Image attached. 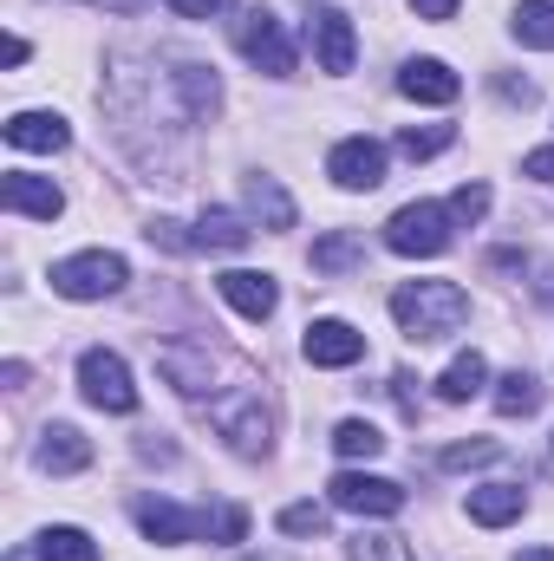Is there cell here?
Instances as JSON below:
<instances>
[{
	"label": "cell",
	"mask_w": 554,
	"mask_h": 561,
	"mask_svg": "<svg viewBox=\"0 0 554 561\" xmlns=\"http://www.w3.org/2000/svg\"><path fill=\"white\" fill-rule=\"evenodd\" d=\"M138 529L150 542H196V536L209 529V516H196V510H183V503H170V496H143Z\"/></svg>",
	"instance_id": "obj_11"
},
{
	"label": "cell",
	"mask_w": 554,
	"mask_h": 561,
	"mask_svg": "<svg viewBox=\"0 0 554 561\" xmlns=\"http://www.w3.org/2000/svg\"><path fill=\"white\" fill-rule=\"evenodd\" d=\"M0 203H7L13 216H39V222H53V216L66 209L59 183H46V176H33V170H7V183H0Z\"/></svg>",
	"instance_id": "obj_12"
},
{
	"label": "cell",
	"mask_w": 554,
	"mask_h": 561,
	"mask_svg": "<svg viewBox=\"0 0 554 561\" xmlns=\"http://www.w3.org/2000/svg\"><path fill=\"white\" fill-rule=\"evenodd\" d=\"M516 516H522V483H483V490H470V523L503 529Z\"/></svg>",
	"instance_id": "obj_16"
},
{
	"label": "cell",
	"mask_w": 554,
	"mask_h": 561,
	"mask_svg": "<svg viewBox=\"0 0 554 561\" xmlns=\"http://www.w3.org/2000/svg\"><path fill=\"white\" fill-rule=\"evenodd\" d=\"M417 7V20H450L457 13V0H412Z\"/></svg>",
	"instance_id": "obj_35"
},
{
	"label": "cell",
	"mask_w": 554,
	"mask_h": 561,
	"mask_svg": "<svg viewBox=\"0 0 554 561\" xmlns=\"http://www.w3.org/2000/svg\"><path fill=\"white\" fill-rule=\"evenodd\" d=\"M280 529H287V536H320V529H326V510H320V503H287V510H280Z\"/></svg>",
	"instance_id": "obj_30"
},
{
	"label": "cell",
	"mask_w": 554,
	"mask_h": 561,
	"mask_svg": "<svg viewBox=\"0 0 554 561\" xmlns=\"http://www.w3.org/2000/svg\"><path fill=\"white\" fill-rule=\"evenodd\" d=\"M516 39L554 53V0H522V7H516Z\"/></svg>",
	"instance_id": "obj_24"
},
{
	"label": "cell",
	"mask_w": 554,
	"mask_h": 561,
	"mask_svg": "<svg viewBox=\"0 0 554 561\" xmlns=\"http://www.w3.org/2000/svg\"><path fill=\"white\" fill-rule=\"evenodd\" d=\"M39 561H99V542H92L85 529H66V523H59V529L39 536Z\"/></svg>",
	"instance_id": "obj_25"
},
{
	"label": "cell",
	"mask_w": 554,
	"mask_h": 561,
	"mask_svg": "<svg viewBox=\"0 0 554 561\" xmlns=\"http://www.w3.org/2000/svg\"><path fill=\"white\" fill-rule=\"evenodd\" d=\"M399 92L417 99V105H450V99L463 92V79H457L443 59H412V66L399 72Z\"/></svg>",
	"instance_id": "obj_14"
},
{
	"label": "cell",
	"mask_w": 554,
	"mask_h": 561,
	"mask_svg": "<svg viewBox=\"0 0 554 561\" xmlns=\"http://www.w3.org/2000/svg\"><path fill=\"white\" fill-rule=\"evenodd\" d=\"M333 450H339V457H379V450H385V437H379V424L346 419L339 431H333Z\"/></svg>",
	"instance_id": "obj_26"
},
{
	"label": "cell",
	"mask_w": 554,
	"mask_h": 561,
	"mask_svg": "<svg viewBox=\"0 0 554 561\" xmlns=\"http://www.w3.org/2000/svg\"><path fill=\"white\" fill-rule=\"evenodd\" d=\"M483 379H489L483 353H457V359L443 366V379H437V399H443V405H463V399H476V392H483Z\"/></svg>",
	"instance_id": "obj_20"
},
{
	"label": "cell",
	"mask_w": 554,
	"mask_h": 561,
	"mask_svg": "<svg viewBox=\"0 0 554 561\" xmlns=\"http://www.w3.org/2000/svg\"><path fill=\"white\" fill-rule=\"evenodd\" d=\"M333 510H353V516H399L405 510V490L392 477H366V470H339L333 483Z\"/></svg>",
	"instance_id": "obj_6"
},
{
	"label": "cell",
	"mask_w": 554,
	"mask_h": 561,
	"mask_svg": "<svg viewBox=\"0 0 554 561\" xmlns=\"http://www.w3.org/2000/svg\"><path fill=\"white\" fill-rule=\"evenodd\" d=\"M249 536V510H222L216 516V542H242Z\"/></svg>",
	"instance_id": "obj_32"
},
{
	"label": "cell",
	"mask_w": 554,
	"mask_h": 561,
	"mask_svg": "<svg viewBox=\"0 0 554 561\" xmlns=\"http://www.w3.org/2000/svg\"><path fill=\"white\" fill-rule=\"evenodd\" d=\"M235 46H242V59H249L255 72H268V79H287V72H293V39L280 33V20L268 7H242V13H235Z\"/></svg>",
	"instance_id": "obj_4"
},
{
	"label": "cell",
	"mask_w": 554,
	"mask_h": 561,
	"mask_svg": "<svg viewBox=\"0 0 554 561\" xmlns=\"http://www.w3.org/2000/svg\"><path fill=\"white\" fill-rule=\"evenodd\" d=\"M157 366H163V379L176 386V392H209V353H189V346H163L157 353Z\"/></svg>",
	"instance_id": "obj_19"
},
{
	"label": "cell",
	"mask_w": 554,
	"mask_h": 561,
	"mask_svg": "<svg viewBox=\"0 0 554 561\" xmlns=\"http://www.w3.org/2000/svg\"><path fill=\"white\" fill-rule=\"evenodd\" d=\"M85 463H92L85 431H72V424H46V437H39V470L72 477V470H85Z\"/></svg>",
	"instance_id": "obj_15"
},
{
	"label": "cell",
	"mask_w": 554,
	"mask_h": 561,
	"mask_svg": "<svg viewBox=\"0 0 554 561\" xmlns=\"http://www.w3.org/2000/svg\"><path fill=\"white\" fill-rule=\"evenodd\" d=\"M170 7H176V13H183V20H209V13H216V7H222V0H170Z\"/></svg>",
	"instance_id": "obj_34"
},
{
	"label": "cell",
	"mask_w": 554,
	"mask_h": 561,
	"mask_svg": "<svg viewBox=\"0 0 554 561\" xmlns=\"http://www.w3.org/2000/svg\"><path fill=\"white\" fill-rule=\"evenodd\" d=\"M7 144L13 150H66V125L53 112H13L7 118Z\"/></svg>",
	"instance_id": "obj_17"
},
{
	"label": "cell",
	"mask_w": 554,
	"mask_h": 561,
	"mask_svg": "<svg viewBox=\"0 0 554 561\" xmlns=\"http://www.w3.org/2000/svg\"><path fill=\"white\" fill-rule=\"evenodd\" d=\"M255 242V229L242 222V216H229V209H209L203 222H196V249H216V255H235V249H249Z\"/></svg>",
	"instance_id": "obj_18"
},
{
	"label": "cell",
	"mask_w": 554,
	"mask_h": 561,
	"mask_svg": "<svg viewBox=\"0 0 554 561\" xmlns=\"http://www.w3.org/2000/svg\"><path fill=\"white\" fill-rule=\"evenodd\" d=\"M522 170H529L535 183H549V190H554V150H529V157H522Z\"/></svg>",
	"instance_id": "obj_33"
},
{
	"label": "cell",
	"mask_w": 554,
	"mask_h": 561,
	"mask_svg": "<svg viewBox=\"0 0 554 561\" xmlns=\"http://www.w3.org/2000/svg\"><path fill=\"white\" fill-rule=\"evenodd\" d=\"M222 287V300L242 313V320H268L280 307V287H275V275H255V268H229V275L216 280Z\"/></svg>",
	"instance_id": "obj_13"
},
{
	"label": "cell",
	"mask_w": 554,
	"mask_h": 561,
	"mask_svg": "<svg viewBox=\"0 0 554 561\" xmlns=\"http://www.w3.org/2000/svg\"><path fill=\"white\" fill-rule=\"evenodd\" d=\"M307 33H313V46H320V72H353L359 39H353V20H346L339 7H313Z\"/></svg>",
	"instance_id": "obj_9"
},
{
	"label": "cell",
	"mask_w": 554,
	"mask_h": 561,
	"mask_svg": "<svg viewBox=\"0 0 554 561\" xmlns=\"http://www.w3.org/2000/svg\"><path fill=\"white\" fill-rule=\"evenodd\" d=\"M353 561H412V549L399 536H359L353 542Z\"/></svg>",
	"instance_id": "obj_31"
},
{
	"label": "cell",
	"mask_w": 554,
	"mask_h": 561,
	"mask_svg": "<svg viewBox=\"0 0 554 561\" xmlns=\"http://www.w3.org/2000/svg\"><path fill=\"white\" fill-rule=\"evenodd\" d=\"M359 262H366V242L346 236V229H333L326 242H313V268H320V275H346V268H359Z\"/></svg>",
	"instance_id": "obj_22"
},
{
	"label": "cell",
	"mask_w": 554,
	"mask_h": 561,
	"mask_svg": "<svg viewBox=\"0 0 554 561\" xmlns=\"http://www.w3.org/2000/svg\"><path fill=\"white\" fill-rule=\"evenodd\" d=\"M516 561H554V549H529V556H516Z\"/></svg>",
	"instance_id": "obj_37"
},
{
	"label": "cell",
	"mask_w": 554,
	"mask_h": 561,
	"mask_svg": "<svg viewBox=\"0 0 554 561\" xmlns=\"http://www.w3.org/2000/svg\"><path fill=\"white\" fill-rule=\"evenodd\" d=\"M125 280H131V268H125V255H112V249H85V255L53 262V294H66V300H105V294H118Z\"/></svg>",
	"instance_id": "obj_3"
},
{
	"label": "cell",
	"mask_w": 554,
	"mask_h": 561,
	"mask_svg": "<svg viewBox=\"0 0 554 561\" xmlns=\"http://www.w3.org/2000/svg\"><path fill=\"white\" fill-rule=\"evenodd\" d=\"M443 209H450V222H483L489 216V183H463Z\"/></svg>",
	"instance_id": "obj_28"
},
{
	"label": "cell",
	"mask_w": 554,
	"mask_h": 561,
	"mask_svg": "<svg viewBox=\"0 0 554 561\" xmlns=\"http://www.w3.org/2000/svg\"><path fill=\"white\" fill-rule=\"evenodd\" d=\"M300 353H307L313 366H333V373H339V366H359V359H366V333H353L346 320H313L307 340H300Z\"/></svg>",
	"instance_id": "obj_10"
},
{
	"label": "cell",
	"mask_w": 554,
	"mask_h": 561,
	"mask_svg": "<svg viewBox=\"0 0 554 561\" xmlns=\"http://www.w3.org/2000/svg\"><path fill=\"white\" fill-rule=\"evenodd\" d=\"M0 59H7V66H26V39H20V33H7V46H0Z\"/></svg>",
	"instance_id": "obj_36"
},
{
	"label": "cell",
	"mask_w": 554,
	"mask_h": 561,
	"mask_svg": "<svg viewBox=\"0 0 554 561\" xmlns=\"http://www.w3.org/2000/svg\"><path fill=\"white\" fill-rule=\"evenodd\" d=\"M79 386H85V399H92L99 412H138L131 366H125L118 353H105V346H92V353L79 359Z\"/></svg>",
	"instance_id": "obj_5"
},
{
	"label": "cell",
	"mask_w": 554,
	"mask_h": 561,
	"mask_svg": "<svg viewBox=\"0 0 554 561\" xmlns=\"http://www.w3.org/2000/svg\"><path fill=\"white\" fill-rule=\"evenodd\" d=\"M249 209L268 229H293V203H287V190H280L275 176H249Z\"/></svg>",
	"instance_id": "obj_23"
},
{
	"label": "cell",
	"mask_w": 554,
	"mask_h": 561,
	"mask_svg": "<svg viewBox=\"0 0 554 561\" xmlns=\"http://www.w3.org/2000/svg\"><path fill=\"white\" fill-rule=\"evenodd\" d=\"M326 170H333L339 190H379V183H385V144L346 138L333 157H326Z\"/></svg>",
	"instance_id": "obj_8"
},
{
	"label": "cell",
	"mask_w": 554,
	"mask_h": 561,
	"mask_svg": "<svg viewBox=\"0 0 554 561\" xmlns=\"http://www.w3.org/2000/svg\"><path fill=\"white\" fill-rule=\"evenodd\" d=\"M392 320L405 327V340L437 346V340H450V333L470 320V294H463L457 280H405V287L392 294Z\"/></svg>",
	"instance_id": "obj_1"
},
{
	"label": "cell",
	"mask_w": 554,
	"mask_h": 561,
	"mask_svg": "<svg viewBox=\"0 0 554 561\" xmlns=\"http://www.w3.org/2000/svg\"><path fill=\"white\" fill-rule=\"evenodd\" d=\"M450 144H457V131H450V125H424V131H399V150H405V157H412V163H424V157H437V150H450Z\"/></svg>",
	"instance_id": "obj_27"
},
{
	"label": "cell",
	"mask_w": 554,
	"mask_h": 561,
	"mask_svg": "<svg viewBox=\"0 0 554 561\" xmlns=\"http://www.w3.org/2000/svg\"><path fill=\"white\" fill-rule=\"evenodd\" d=\"M542 300H554V275H549V280H542Z\"/></svg>",
	"instance_id": "obj_38"
},
{
	"label": "cell",
	"mask_w": 554,
	"mask_h": 561,
	"mask_svg": "<svg viewBox=\"0 0 554 561\" xmlns=\"http://www.w3.org/2000/svg\"><path fill=\"white\" fill-rule=\"evenodd\" d=\"M209 419H216V431H222L242 457H262V450H268V412H262L255 392H229V399H216Z\"/></svg>",
	"instance_id": "obj_7"
},
{
	"label": "cell",
	"mask_w": 554,
	"mask_h": 561,
	"mask_svg": "<svg viewBox=\"0 0 554 561\" xmlns=\"http://www.w3.org/2000/svg\"><path fill=\"white\" fill-rule=\"evenodd\" d=\"M496 457H503V444L470 437V444H450V450H443V470H470V463H496Z\"/></svg>",
	"instance_id": "obj_29"
},
{
	"label": "cell",
	"mask_w": 554,
	"mask_h": 561,
	"mask_svg": "<svg viewBox=\"0 0 554 561\" xmlns=\"http://www.w3.org/2000/svg\"><path fill=\"white\" fill-rule=\"evenodd\" d=\"M496 412H503V419L542 412V379H535V373H503V379H496Z\"/></svg>",
	"instance_id": "obj_21"
},
{
	"label": "cell",
	"mask_w": 554,
	"mask_h": 561,
	"mask_svg": "<svg viewBox=\"0 0 554 561\" xmlns=\"http://www.w3.org/2000/svg\"><path fill=\"white\" fill-rule=\"evenodd\" d=\"M385 249L405 255V262H430L450 249V209L443 203H405L392 222H385Z\"/></svg>",
	"instance_id": "obj_2"
}]
</instances>
